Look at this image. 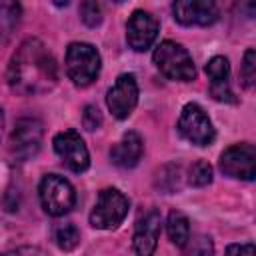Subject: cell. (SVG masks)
<instances>
[{
    "instance_id": "obj_5",
    "label": "cell",
    "mask_w": 256,
    "mask_h": 256,
    "mask_svg": "<svg viewBox=\"0 0 256 256\" xmlns=\"http://www.w3.org/2000/svg\"><path fill=\"white\" fill-rule=\"evenodd\" d=\"M38 196H40V204H42L44 212L54 218L68 214L76 206L74 186L64 176H58V174H46L40 180Z\"/></svg>"
},
{
    "instance_id": "obj_11",
    "label": "cell",
    "mask_w": 256,
    "mask_h": 256,
    "mask_svg": "<svg viewBox=\"0 0 256 256\" xmlns=\"http://www.w3.org/2000/svg\"><path fill=\"white\" fill-rule=\"evenodd\" d=\"M216 0H174L172 16L182 26H210L218 20Z\"/></svg>"
},
{
    "instance_id": "obj_25",
    "label": "cell",
    "mask_w": 256,
    "mask_h": 256,
    "mask_svg": "<svg viewBox=\"0 0 256 256\" xmlns=\"http://www.w3.org/2000/svg\"><path fill=\"white\" fill-rule=\"evenodd\" d=\"M2 128H4V110L0 108V136H2Z\"/></svg>"
},
{
    "instance_id": "obj_1",
    "label": "cell",
    "mask_w": 256,
    "mask_h": 256,
    "mask_svg": "<svg viewBox=\"0 0 256 256\" xmlns=\"http://www.w3.org/2000/svg\"><path fill=\"white\" fill-rule=\"evenodd\" d=\"M6 78L16 94L36 96L56 86L58 66L40 38H26L10 58Z\"/></svg>"
},
{
    "instance_id": "obj_21",
    "label": "cell",
    "mask_w": 256,
    "mask_h": 256,
    "mask_svg": "<svg viewBox=\"0 0 256 256\" xmlns=\"http://www.w3.org/2000/svg\"><path fill=\"white\" fill-rule=\"evenodd\" d=\"M240 76H242L244 88H252V86H254V80H256V52H254L252 48H248V50L244 52Z\"/></svg>"
},
{
    "instance_id": "obj_20",
    "label": "cell",
    "mask_w": 256,
    "mask_h": 256,
    "mask_svg": "<svg viewBox=\"0 0 256 256\" xmlns=\"http://www.w3.org/2000/svg\"><path fill=\"white\" fill-rule=\"evenodd\" d=\"M78 12H80V20L88 28H96L102 24V6L98 0H82Z\"/></svg>"
},
{
    "instance_id": "obj_24",
    "label": "cell",
    "mask_w": 256,
    "mask_h": 256,
    "mask_svg": "<svg viewBox=\"0 0 256 256\" xmlns=\"http://www.w3.org/2000/svg\"><path fill=\"white\" fill-rule=\"evenodd\" d=\"M52 2H54L58 8H64V6H68V4H70V0H52Z\"/></svg>"
},
{
    "instance_id": "obj_15",
    "label": "cell",
    "mask_w": 256,
    "mask_h": 256,
    "mask_svg": "<svg viewBox=\"0 0 256 256\" xmlns=\"http://www.w3.org/2000/svg\"><path fill=\"white\" fill-rule=\"evenodd\" d=\"M144 154V140L138 132L130 130L110 148V160L118 168H134Z\"/></svg>"
},
{
    "instance_id": "obj_9",
    "label": "cell",
    "mask_w": 256,
    "mask_h": 256,
    "mask_svg": "<svg viewBox=\"0 0 256 256\" xmlns=\"http://www.w3.org/2000/svg\"><path fill=\"white\" fill-rule=\"evenodd\" d=\"M138 104V82L136 76L124 72L106 92V106L116 120H126Z\"/></svg>"
},
{
    "instance_id": "obj_16",
    "label": "cell",
    "mask_w": 256,
    "mask_h": 256,
    "mask_svg": "<svg viewBox=\"0 0 256 256\" xmlns=\"http://www.w3.org/2000/svg\"><path fill=\"white\" fill-rule=\"evenodd\" d=\"M22 8L18 0H0V40L8 42L20 24Z\"/></svg>"
},
{
    "instance_id": "obj_14",
    "label": "cell",
    "mask_w": 256,
    "mask_h": 256,
    "mask_svg": "<svg viewBox=\"0 0 256 256\" xmlns=\"http://www.w3.org/2000/svg\"><path fill=\"white\" fill-rule=\"evenodd\" d=\"M206 74L210 80V96L218 102L234 104L236 96L230 88V62L226 56H212L206 64Z\"/></svg>"
},
{
    "instance_id": "obj_17",
    "label": "cell",
    "mask_w": 256,
    "mask_h": 256,
    "mask_svg": "<svg viewBox=\"0 0 256 256\" xmlns=\"http://www.w3.org/2000/svg\"><path fill=\"white\" fill-rule=\"evenodd\" d=\"M166 230H168V238L176 248H184L190 242V222L188 218L178 212L172 210L166 218Z\"/></svg>"
},
{
    "instance_id": "obj_12",
    "label": "cell",
    "mask_w": 256,
    "mask_h": 256,
    "mask_svg": "<svg viewBox=\"0 0 256 256\" xmlns=\"http://www.w3.org/2000/svg\"><path fill=\"white\" fill-rule=\"evenodd\" d=\"M160 24L146 10H134L126 22V42L136 52H146L158 38Z\"/></svg>"
},
{
    "instance_id": "obj_18",
    "label": "cell",
    "mask_w": 256,
    "mask_h": 256,
    "mask_svg": "<svg viewBox=\"0 0 256 256\" xmlns=\"http://www.w3.org/2000/svg\"><path fill=\"white\" fill-rule=\"evenodd\" d=\"M54 240H56V244H58L60 250L70 252V250H74V248L80 244V230H78L76 224H72V222L60 224V226H56V230H54Z\"/></svg>"
},
{
    "instance_id": "obj_6",
    "label": "cell",
    "mask_w": 256,
    "mask_h": 256,
    "mask_svg": "<svg viewBox=\"0 0 256 256\" xmlns=\"http://www.w3.org/2000/svg\"><path fill=\"white\" fill-rule=\"evenodd\" d=\"M178 132L194 146H210L216 138V130L204 108L196 102L184 104L178 118Z\"/></svg>"
},
{
    "instance_id": "obj_7",
    "label": "cell",
    "mask_w": 256,
    "mask_h": 256,
    "mask_svg": "<svg viewBox=\"0 0 256 256\" xmlns=\"http://www.w3.org/2000/svg\"><path fill=\"white\" fill-rule=\"evenodd\" d=\"M42 136H44V124L42 120L34 116H24L16 120L12 134H10V152L16 160L26 162L34 158L42 146Z\"/></svg>"
},
{
    "instance_id": "obj_8",
    "label": "cell",
    "mask_w": 256,
    "mask_h": 256,
    "mask_svg": "<svg viewBox=\"0 0 256 256\" xmlns=\"http://www.w3.org/2000/svg\"><path fill=\"white\" fill-rule=\"evenodd\" d=\"M220 170L236 180H254L256 176V148L254 144L242 142V144H232L220 154L218 162Z\"/></svg>"
},
{
    "instance_id": "obj_10",
    "label": "cell",
    "mask_w": 256,
    "mask_h": 256,
    "mask_svg": "<svg viewBox=\"0 0 256 256\" xmlns=\"http://www.w3.org/2000/svg\"><path fill=\"white\" fill-rule=\"evenodd\" d=\"M52 146H54V152L58 154V158L62 160V164L80 174L84 170H88L90 166V154H88V148L82 140V136L76 132V130H62L54 136L52 140Z\"/></svg>"
},
{
    "instance_id": "obj_26",
    "label": "cell",
    "mask_w": 256,
    "mask_h": 256,
    "mask_svg": "<svg viewBox=\"0 0 256 256\" xmlns=\"http://www.w3.org/2000/svg\"><path fill=\"white\" fill-rule=\"evenodd\" d=\"M112 2H116V4H120V2H124V0H112Z\"/></svg>"
},
{
    "instance_id": "obj_13",
    "label": "cell",
    "mask_w": 256,
    "mask_h": 256,
    "mask_svg": "<svg viewBox=\"0 0 256 256\" xmlns=\"http://www.w3.org/2000/svg\"><path fill=\"white\" fill-rule=\"evenodd\" d=\"M160 230H162V216L158 210H148L144 216H140L132 236L134 252L140 256H150L158 246Z\"/></svg>"
},
{
    "instance_id": "obj_2",
    "label": "cell",
    "mask_w": 256,
    "mask_h": 256,
    "mask_svg": "<svg viewBox=\"0 0 256 256\" xmlns=\"http://www.w3.org/2000/svg\"><path fill=\"white\" fill-rule=\"evenodd\" d=\"M152 60L160 70V74H164L168 80L192 82L196 78V66L190 52L174 40L160 42L152 54Z\"/></svg>"
},
{
    "instance_id": "obj_23",
    "label": "cell",
    "mask_w": 256,
    "mask_h": 256,
    "mask_svg": "<svg viewBox=\"0 0 256 256\" xmlns=\"http://www.w3.org/2000/svg\"><path fill=\"white\" fill-rule=\"evenodd\" d=\"M254 250H256V248H254V244H250V242H248V244H232V246L226 248L228 254H232V252H240V254L246 252V254H252Z\"/></svg>"
},
{
    "instance_id": "obj_22",
    "label": "cell",
    "mask_w": 256,
    "mask_h": 256,
    "mask_svg": "<svg viewBox=\"0 0 256 256\" xmlns=\"http://www.w3.org/2000/svg\"><path fill=\"white\" fill-rule=\"evenodd\" d=\"M82 126L88 130V132H94L102 126V112L98 110V106L94 104H86L84 106V112H82Z\"/></svg>"
},
{
    "instance_id": "obj_19",
    "label": "cell",
    "mask_w": 256,
    "mask_h": 256,
    "mask_svg": "<svg viewBox=\"0 0 256 256\" xmlns=\"http://www.w3.org/2000/svg\"><path fill=\"white\" fill-rule=\"evenodd\" d=\"M212 176H214V170L206 160H196L188 168V184L190 186H196V188L208 186L212 182Z\"/></svg>"
},
{
    "instance_id": "obj_4",
    "label": "cell",
    "mask_w": 256,
    "mask_h": 256,
    "mask_svg": "<svg viewBox=\"0 0 256 256\" xmlns=\"http://www.w3.org/2000/svg\"><path fill=\"white\" fill-rule=\"evenodd\" d=\"M130 200L118 188H104L98 192L96 204L90 212V224L98 230H114L128 216Z\"/></svg>"
},
{
    "instance_id": "obj_3",
    "label": "cell",
    "mask_w": 256,
    "mask_h": 256,
    "mask_svg": "<svg viewBox=\"0 0 256 256\" xmlns=\"http://www.w3.org/2000/svg\"><path fill=\"white\" fill-rule=\"evenodd\" d=\"M64 64H66V74L72 80V84L84 88V86H90L98 78L100 68H102V58H100V52L92 44L72 42L66 48Z\"/></svg>"
}]
</instances>
